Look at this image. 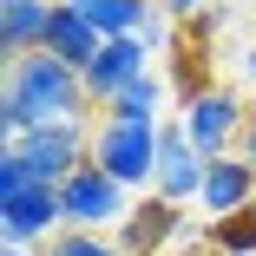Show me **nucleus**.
<instances>
[{"label": "nucleus", "mask_w": 256, "mask_h": 256, "mask_svg": "<svg viewBox=\"0 0 256 256\" xmlns=\"http://www.w3.org/2000/svg\"><path fill=\"white\" fill-rule=\"evenodd\" d=\"M92 118V92H86V72L40 53L14 60L7 66V86H0V138H20L33 125H86Z\"/></svg>", "instance_id": "obj_1"}, {"label": "nucleus", "mask_w": 256, "mask_h": 256, "mask_svg": "<svg viewBox=\"0 0 256 256\" xmlns=\"http://www.w3.org/2000/svg\"><path fill=\"white\" fill-rule=\"evenodd\" d=\"M92 164L112 171L125 190L158 178V125H132V118H98L92 125Z\"/></svg>", "instance_id": "obj_2"}, {"label": "nucleus", "mask_w": 256, "mask_h": 256, "mask_svg": "<svg viewBox=\"0 0 256 256\" xmlns=\"http://www.w3.org/2000/svg\"><path fill=\"white\" fill-rule=\"evenodd\" d=\"M0 144H14L40 184H66L79 164H92V125H33L20 138H0Z\"/></svg>", "instance_id": "obj_3"}, {"label": "nucleus", "mask_w": 256, "mask_h": 256, "mask_svg": "<svg viewBox=\"0 0 256 256\" xmlns=\"http://www.w3.org/2000/svg\"><path fill=\"white\" fill-rule=\"evenodd\" d=\"M243 118H250V106H243L230 86H204L197 98H184V106H178V125H184V138L204 151V158H224V151H236Z\"/></svg>", "instance_id": "obj_4"}, {"label": "nucleus", "mask_w": 256, "mask_h": 256, "mask_svg": "<svg viewBox=\"0 0 256 256\" xmlns=\"http://www.w3.org/2000/svg\"><path fill=\"white\" fill-rule=\"evenodd\" d=\"M60 204H66V230H118L125 224V184L98 164H79L66 184H60Z\"/></svg>", "instance_id": "obj_5"}, {"label": "nucleus", "mask_w": 256, "mask_h": 256, "mask_svg": "<svg viewBox=\"0 0 256 256\" xmlns=\"http://www.w3.org/2000/svg\"><path fill=\"white\" fill-rule=\"evenodd\" d=\"M118 236V250L125 256H164L171 243H184L190 236V224H184V204H171V197H138L132 210H125V224L112 230Z\"/></svg>", "instance_id": "obj_6"}, {"label": "nucleus", "mask_w": 256, "mask_h": 256, "mask_svg": "<svg viewBox=\"0 0 256 256\" xmlns=\"http://www.w3.org/2000/svg\"><path fill=\"white\" fill-rule=\"evenodd\" d=\"M0 230H7V243H46V236H60V230H66L60 184L7 190V197H0Z\"/></svg>", "instance_id": "obj_7"}, {"label": "nucleus", "mask_w": 256, "mask_h": 256, "mask_svg": "<svg viewBox=\"0 0 256 256\" xmlns=\"http://www.w3.org/2000/svg\"><path fill=\"white\" fill-rule=\"evenodd\" d=\"M151 72V40L144 33H132V40H106L98 46V60L86 66V92H92V106L106 112L112 98L132 86V79H144Z\"/></svg>", "instance_id": "obj_8"}, {"label": "nucleus", "mask_w": 256, "mask_h": 256, "mask_svg": "<svg viewBox=\"0 0 256 256\" xmlns=\"http://www.w3.org/2000/svg\"><path fill=\"white\" fill-rule=\"evenodd\" d=\"M204 151L184 138V125H158V178H151V190L171 197V204H190L204 190Z\"/></svg>", "instance_id": "obj_9"}, {"label": "nucleus", "mask_w": 256, "mask_h": 256, "mask_svg": "<svg viewBox=\"0 0 256 256\" xmlns=\"http://www.w3.org/2000/svg\"><path fill=\"white\" fill-rule=\"evenodd\" d=\"M197 204H204L210 217H230V210H243V204H256V171L236 158V151L210 158V164H204V190H197Z\"/></svg>", "instance_id": "obj_10"}, {"label": "nucleus", "mask_w": 256, "mask_h": 256, "mask_svg": "<svg viewBox=\"0 0 256 256\" xmlns=\"http://www.w3.org/2000/svg\"><path fill=\"white\" fill-rule=\"evenodd\" d=\"M40 46H46L53 60H66V66L86 72V66L98 60V46H106V40H98V26H92L86 14H72L66 0H53V14H46V40H40Z\"/></svg>", "instance_id": "obj_11"}, {"label": "nucleus", "mask_w": 256, "mask_h": 256, "mask_svg": "<svg viewBox=\"0 0 256 256\" xmlns=\"http://www.w3.org/2000/svg\"><path fill=\"white\" fill-rule=\"evenodd\" d=\"M46 14H53V0H0V60H26L40 53L46 40Z\"/></svg>", "instance_id": "obj_12"}, {"label": "nucleus", "mask_w": 256, "mask_h": 256, "mask_svg": "<svg viewBox=\"0 0 256 256\" xmlns=\"http://www.w3.org/2000/svg\"><path fill=\"white\" fill-rule=\"evenodd\" d=\"M72 14H86L98 26V40H132V33H151V0H66Z\"/></svg>", "instance_id": "obj_13"}, {"label": "nucleus", "mask_w": 256, "mask_h": 256, "mask_svg": "<svg viewBox=\"0 0 256 256\" xmlns=\"http://www.w3.org/2000/svg\"><path fill=\"white\" fill-rule=\"evenodd\" d=\"M158 106H164V79L158 72H144V79H132L112 106H106V118H132V125H158Z\"/></svg>", "instance_id": "obj_14"}, {"label": "nucleus", "mask_w": 256, "mask_h": 256, "mask_svg": "<svg viewBox=\"0 0 256 256\" xmlns=\"http://www.w3.org/2000/svg\"><path fill=\"white\" fill-rule=\"evenodd\" d=\"M210 243H217V256H256V204L217 217L210 224Z\"/></svg>", "instance_id": "obj_15"}, {"label": "nucleus", "mask_w": 256, "mask_h": 256, "mask_svg": "<svg viewBox=\"0 0 256 256\" xmlns=\"http://www.w3.org/2000/svg\"><path fill=\"white\" fill-rule=\"evenodd\" d=\"M40 256H125V250H118V236H106V230H60V236L40 243Z\"/></svg>", "instance_id": "obj_16"}, {"label": "nucleus", "mask_w": 256, "mask_h": 256, "mask_svg": "<svg viewBox=\"0 0 256 256\" xmlns=\"http://www.w3.org/2000/svg\"><path fill=\"white\" fill-rule=\"evenodd\" d=\"M236 158L256 171V112H250V118H243V132H236Z\"/></svg>", "instance_id": "obj_17"}, {"label": "nucleus", "mask_w": 256, "mask_h": 256, "mask_svg": "<svg viewBox=\"0 0 256 256\" xmlns=\"http://www.w3.org/2000/svg\"><path fill=\"white\" fill-rule=\"evenodd\" d=\"M204 7H210V0H164V14H171V20H178V26H184V20H197V14H204Z\"/></svg>", "instance_id": "obj_18"}, {"label": "nucleus", "mask_w": 256, "mask_h": 256, "mask_svg": "<svg viewBox=\"0 0 256 256\" xmlns=\"http://www.w3.org/2000/svg\"><path fill=\"white\" fill-rule=\"evenodd\" d=\"M243 79H250V86H256V40H250V46H243Z\"/></svg>", "instance_id": "obj_19"}, {"label": "nucleus", "mask_w": 256, "mask_h": 256, "mask_svg": "<svg viewBox=\"0 0 256 256\" xmlns=\"http://www.w3.org/2000/svg\"><path fill=\"white\" fill-rule=\"evenodd\" d=\"M7 256H26V243H7Z\"/></svg>", "instance_id": "obj_20"}, {"label": "nucleus", "mask_w": 256, "mask_h": 256, "mask_svg": "<svg viewBox=\"0 0 256 256\" xmlns=\"http://www.w3.org/2000/svg\"><path fill=\"white\" fill-rule=\"evenodd\" d=\"M250 112H256V106H250Z\"/></svg>", "instance_id": "obj_21"}]
</instances>
